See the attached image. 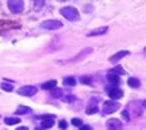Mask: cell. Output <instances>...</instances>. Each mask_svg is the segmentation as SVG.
Returning <instances> with one entry per match:
<instances>
[{"label": "cell", "mask_w": 146, "mask_h": 130, "mask_svg": "<svg viewBox=\"0 0 146 130\" xmlns=\"http://www.w3.org/2000/svg\"><path fill=\"white\" fill-rule=\"evenodd\" d=\"M60 14L67 20H71V22H78L80 18L78 9L74 8V7H63V8H60Z\"/></svg>", "instance_id": "1"}, {"label": "cell", "mask_w": 146, "mask_h": 130, "mask_svg": "<svg viewBox=\"0 0 146 130\" xmlns=\"http://www.w3.org/2000/svg\"><path fill=\"white\" fill-rule=\"evenodd\" d=\"M8 8L12 14H20L24 9V1L23 0H8Z\"/></svg>", "instance_id": "2"}, {"label": "cell", "mask_w": 146, "mask_h": 130, "mask_svg": "<svg viewBox=\"0 0 146 130\" xmlns=\"http://www.w3.org/2000/svg\"><path fill=\"white\" fill-rule=\"evenodd\" d=\"M40 27L44 28V30H58V28L62 27V23L59 20H55V19H50V20H46L42 23Z\"/></svg>", "instance_id": "3"}, {"label": "cell", "mask_w": 146, "mask_h": 130, "mask_svg": "<svg viewBox=\"0 0 146 130\" xmlns=\"http://www.w3.org/2000/svg\"><path fill=\"white\" fill-rule=\"evenodd\" d=\"M119 109V103L114 102V101H107L103 103V113L105 114H111V113L117 111Z\"/></svg>", "instance_id": "4"}, {"label": "cell", "mask_w": 146, "mask_h": 130, "mask_svg": "<svg viewBox=\"0 0 146 130\" xmlns=\"http://www.w3.org/2000/svg\"><path fill=\"white\" fill-rule=\"evenodd\" d=\"M36 91H38V89L35 86H23L18 90L19 95H23V97H32L34 94H36Z\"/></svg>", "instance_id": "5"}, {"label": "cell", "mask_w": 146, "mask_h": 130, "mask_svg": "<svg viewBox=\"0 0 146 130\" xmlns=\"http://www.w3.org/2000/svg\"><path fill=\"white\" fill-rule=\"evenodd\" d=\"M107 93H109V97H110L113 101L119 99L123 97V90L119 89V87H117V86H113L110 89H107Z\"/></svg>", "instance_id": "6"}, {"label": "cell", "mask_w": 146, "mask_h": 130, "mask_svg": "<svg viewBox=\"0 0 146 130\" xmlns=\"http://www.w3.org/2000/svg\"><path fill=\"white\" fill-rule=\"evenodd\" d=\"M121 127H122L121 121L115 119V118H113V119H109V121H107V129H109V130H121Z\"/></svg>", "instance_id": "7"}, {"label": "cell", "mask_w": 146, "mask_h": 130, "mask_svg": "<svg viewBox=\"0 0 146 130\" xmlns=\"http://www.w3.org/2000/svg\"><path fill=\"white\" fill-rule=\"evenodd\" d=\"M54 115H47V117H43V122H42V127L43 129H50L54 126Z\"/></svg>", "instance_id": "8"}, {"label": "cell", "mask_w": 146, "mask_h": 130, "mask_svg": "<svg viewBox=\"0 0 146 130\" xmlns=\"http://www.w3.org/2000/svg\"><path fill=\"white\" fill-rule=\"evenodd\" d=\"M126 55H129V51H119V52H117L115 55H113L110 58V62L111 63H117V62H119L122 58H125Z\"/></svg>", "instance_id": "9"}, {"label": "cell", "mask_w": 146, "mask_h": 130, "mask_svg": "<svg viewBox=\"0 0 146 130\" xmlns=\"http://www.w3.org/2000/svg\"><path fill=\"white\" fill-rule=\"evenodd\" d=\"M107 81H109V83H111V85H119L121 83V79H119V75H117V74H111V72H109L107 74Z\"/></svg>", "instance_id": "10"}, {"label": "cell", "mask_w": 146, "mask_h": 130, "mask_svg": "<svg viewBox=\"0 0 146 130\" xmlns=\"http://www.w3.org/2000/svg\"><path fill=\"white\" fill-rule=\"evenodd\" d=\"M109 31V27H101V28H97V30H94V31L89 32L87 36H97V35H103V34H106Z\"/></svg>", "instance_id": "11"}, {"label": "cell", "mask_w": 146, "mask_h": 130, "mask_svg": "<svg viewBox=\"0 0 146 130\" xmlns=\"http://www.w3.org/2000/svg\"><path fill=\"white\" fill-rule=\"evenodd\" d=\"M127 85L130 86V87H133V89H138V87L141 86V82L138 81L137 78H129Z\"/></svg>", "instance_id": "12"}, {"label": "cell", "mask_w": 146, "mask_h": 130, "mask_svg": "<svg viewBox=\"0 0 146 130\" xmlns=\"http://www.w3.org/2000/svg\"><path fill=\"white\" fill-rule=\"evenodd\" d=\"M55 87H56V81H48L42 85V89L44 90H51V89H55Z\"/></svg>", "instance_id": "13"}, {"label": "cell", "mask_w": 146, "mask_h": 130, "mask_svg": "<svg viewBox=\"0 0 146 130\" xmlns=\"http://www.w3.org/2000/svg\"><path fill=\"white\" fill-rule=\"evenodd\" d=\"M63 85L66 86H75L76 85V79L75 78H72V76H67L63 79Z\"/></svg>", "instance_id": "14"}, {"label": "cell", "mask_w": 146, "mask_h": 130, "mask_svg": "<svg viewBox=\"0 0 146 130\" xmlns=\"http://www.w3.org/2000/svg\"><path fill=\"white\" fill-rule=\"evenodd\" d=\"M86 113L87 114H95V113H98V106L95 103H90L87 109H86Z\"/></svg>", "instance_id": "15"}, {"label": "cell", "mask_w": 146, "mask_h": 130, "mask_svg": "<svg viewBox=\"0 0 146 130\" xmlns=\"http://www.w3.org/2000/svg\"><path fill=\"white\" fill-rule=\"evenodd\" d=\"M27 113H31V109L27 107V106H19L16 109V114L20 115V114H27Z\"/></svg>", "instance_id": "16"}, {"label": "cell", "mask_w": 146, "mask_h": 130, "mask_svg": "<svg viewBox=\"0 0 146 130\" xmlns=\"http://www.w3.org/2000/svg\"><path fill=\"white\" fill-rule=\"evenodd\" d=\"M32 7L35 9H40L43 5H44V0H31Z\"/></svg>", "instance_id": "17"}, {"label": "cell", "mask_w": 146, "mask_h": 130, "mask_svg": "<svg viewBox=\"0 0 146 130\" xmlns=\"http://www.w3.org/2000/svg\"><path fill=\"white\" fill-rule=\"evenodd\" d=\"M4 122L7 123V125H16V123H19L20 122V119L19 118H16V117H13V118H11V117H8V118H5Z\"/></svg>", "instance_id": "18"}, {"label": "cell", "mask_w": 146, "mask_h": 130, "mask_svg": "<svg viewBox=\"0 0 146 130\" xmlns=\"http://www.w3.org/2000/svg\"><path fill=\"white\" fill-rule=\"evenodd\" d=\"M109 72H111V74H117V75H121V74H125V70L121 67V66H117V67H114Z\"/></svg>", "instance_id": "19"}, {"label": "cell", "mask_w": 146, "mask_h": 130, "mask_svg": "<svg viewBox=\"0 0 146 130\" xmlns=\"http://www.w3.org/2000/svg\"><path fill=\"white\" fill-rule=\"evenodd\" d=\"M62 94H63V91L60 89H55L52 93H51L52 98H62Z\"/></svg>", "instance_id": "20"}, {"label": "cell", "mask_w": 146, "mask_h": 130, "mask_svg": "<svg viewBox=\"0 0 146 130\" xmlns=\"http://www.w3.org/2000/svg\"><path fill=\"white\" fill-rule=\"evenodd\" d=\"M1 89L4 90V91H12L13 86L9 85V83H7V82H4V83H1Z\"/></svg>", "instance_id": "21"}, {"label": "cell", "mask_w": 146, "mask_h": 130, "mask_svg": "<svg viewBox=\"0 0 146 130\" xmlns=\"http://www.w3.org/2000/svg\"><path fill=\"white\" fill-rule=\"evenodd\" d=\"M80 82L84 83V85H90V83H91V78H89V76H82V78H80Z\"/></svg>", "instance_id": "22"}, {"label": "cell", "mask_w": 146, "mask_h": 130, "mask_svg": "<svg viewBox=\"0 0 146 130\" xmlns=\"http://www.w3.org/2000/svg\"><path fill=\"white\" fill-rule=\"evenodd\" d=\"M71 123L74 126H82V121L78 119V118H74V119H71Z\"/></svg>", "instance_id": "23"}, {"label": "cell", "mask_w": 146, "mask_h": 130, "mask_svg": "<svg viewBox=\"0 0 146 130\" xmlns=\"http://www.w3.org/2000/svg\"><path fill=\"white\" fill-rule=\"evenodd\" d=\"M59 127H60L62 130L67 129V122L66 121H59Z\"/></svg>", "instance_id": "24"}, {"label": "cell", "mask_w": 146, "mask_h": 130, "mask_svg": "<svg viewBox=\"0 0 146 130\" xmlns=\"http://www.w3.org/2000/svg\"><path fill=\"white\" fill-rule=\"evenodd\" d=\"M122 117L125 118V121H130V117H129L127 110H123V111H122Z\"/></svg>", "instance_id": "25"}, {"label": "cell", "mask_w": 146, "mask_h": 130, "mask_svg": "<svg viewBox=\"0 0 146 130\" xmlns=\"http://www.w3.org/2000/svg\"><path fill=\"white\" fill-rule=\"evenodd\" d=\"M79 130H91V127L89 125H82L79 126Z\"/></svg>", "instance_id": "26"}, {"label": "cell", "mask_w": 146, "mask_h": 130, "mask_svg": "<svg viewBox=\"0 0 146 130\" xmlns=\"http://www.w3.org/2000/svg\"><path fill=\"white\" fill-rule=\"evenodd\" d=\"M64 101H67V102H71V101H74V97H64Z\"/></svg>", "instance_id": "27"}, {"label": "cell", "mask_w": 146, "mask_h": 130, "mask_svg": "<svg viewBox=\"0 0 146 130\" xmlns=\"http://www.w3.org/2000/svg\"><path fill=\"white\" fill-rule=\"evenodd\" d=\"M18 130H28V127H24V126H23V127H18Z\"/></svg>", "instance_id": "28"}, {"label": "cell", "mask_w": 146, "mask_h": 130, "mask_svg": "<svg viewBox=\"0 0 146 130\" xmlns=\"http://www.w3.org/2000/svg\"><path fill=\"white\" fill-rule=\"evenodd\" d=\"M59 1H64V0H59Z\"/></svg>", "instance_id": "29"}, {"label": "cell", "mask_w": 146, "mask_h": 130, "mask_svg": "<svg viewBox=\"0 0 146 130\" xmlns=\"http://www.w3.org/2000/svg\"><path fill=\"white\" fill-rule=\"evenodd\" d=\"M145 51H146V48H145Z\"/></svg>", "instance_id": "30"}]
</instances>
